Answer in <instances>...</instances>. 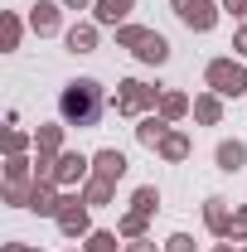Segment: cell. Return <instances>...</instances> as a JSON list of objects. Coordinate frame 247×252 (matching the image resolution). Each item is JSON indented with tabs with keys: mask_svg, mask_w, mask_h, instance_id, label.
I'll return each instance as SVG.
<instances>
[{
	"mask_svg": "<svg viewBox=\"0 0 247 252\" xmlns=\"http://www.w3.org/2000/svg\"><path fill=\"white\" fill-rule=\"evenodd\" d=\"M97 107H102V97H97L93 83H73V93L63 97V117L68 122H97Z\"/></svg>",
	"mask_w": 247,
	"mask_h": 252,
	"instance_id": "obj_1",
	"label": "cell"
},
{
	"mask_svg": "<svg viewBox=\"0 0 247 252\" xmlns=\"http://www.w3.org/2000/svg\"><path fill=\"white\" fill-rule=\"evenodd\" d=\"M180 15H185L189 25H199V30H209V25H214V10H209V0H180Z\"/></svg>",
	"mask_w": 247,
	"mask_h": 252,
	"instance_id": "obj_2",
	"label": "cell"
}]
</instances>
